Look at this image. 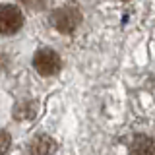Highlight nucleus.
I'll return each instance as SVG.
<instances>
[{
  "label": "nucleus",
  "mask_w": 155,
  "mask_h": 155,
  "mask_svg": "<svg viewBox=\"0 0 155 155\" xmlns=\"http://www.w3.org/2000/svg\"><path fill=\"white\" fill-rule=\"evenodd\" d=\"M130 155H155V142L147 136H138L130 145Z\"/></svg>",
  "instance_id": "39448f33"
},
{
  "label": "nucleus",
  "mask_w": 155,
  "mask_h": 155,
  "mask_svg": "<svg viewBox=\"0 0 155 155\" xmlns=\"http://www.w3.org/2000/svg\"><path fill=\"white\" fill-rule=\"evenodd\" d=\"M54 149V142L48 136H37L25 147V155H51Z\"/></svg>",
  "instance_id": "20e7f679"
},
{
  "label": "nucleus",
  "mask_w": 155,
  "mask_h": 155,
  "mask_svg": "<svg viewBox=\"0 0 155 155\" xmlns=\"http://www.w3.org/2000/svg\"><path fill=\"white\" fill-rule=\"evenodd\" d=\"M81 21V14L78 8L66 6V8H58L52 14V23L60 33H72L74 29L80 25Z\"/></svg>",
  "instance_id": "f257e3e1"
},
{
  "label": "nucleus",
  "mask_w": 155,
  "mask_h": 155,
  "mask_svg": "<svg viewBox=\"0 0 155 155\" xmlns=\"http://www.w3.org/2000/svg\"><path fill=\"white\" fill-rule=\"evenodd\" d=\"M23 23V16L16 6H0V33L4 35H14Z\"/></svg>",
  "instance_id": "7ed1b4c3"
},
{
  "label": "nucleus",
  "mask_w": 155,
  "mask_h": 155,
  "mask_svg": "<svg viewBox=\"0 0 155 155\" xmlns=\"http://www.w3.org/2000/svg\"><path fill=\"white\" fill-rule=\"evenodd\" d=\"M33 64H35V70L41 76H52L60 70L62 62H60V56H58L54 51H51V48H41L35 54V58H33Z\"/></svg>",
  "instance_id": "f03ea898"
},
{
  "label": "nucleus",
  "mask_w": 155,
  "mask_h": 155,
  "mask_svg": "<svg viewBox=\"0 0 155 155\" xmlns=\"http://www.w3.org/2000/svg\"><path fill=\"white\" fill-rule=\"evenodd\" d=\"M10 143H12L10 134L8 132H0V155H4L10 149Z\"/></svg>",
  "instance_id": "423d86ee"
}]
</instances>
